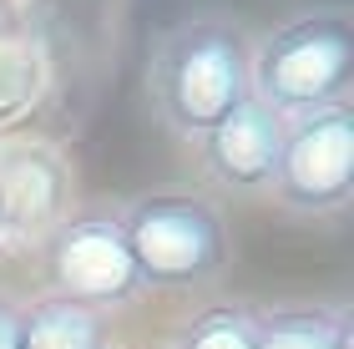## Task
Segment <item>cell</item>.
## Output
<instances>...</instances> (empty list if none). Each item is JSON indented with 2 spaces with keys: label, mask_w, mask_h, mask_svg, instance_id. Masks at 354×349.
<instances>
[{
  "label": "cell",
  "mask_w": 354,
  "mask_h": 349,
  "mask_svg": "<svg viewBox=\"0 0 354 349\" xmlns=\"http://www.w3.org/2000/svg\"><path fill=\"white\" fill-rule=\"evenodd\" d=\"M253 102L279 117H304L349 102L354 86V10L344 0H314L279 15L248 41Z\"/></svg>",
  "instance_id": "obj_2"
},
{
  "label": "cell",
  "mask_w": 354,
  "mask_h": 349,
  "mask_svg": "<svg viewBox=\"0 0 354 349\" xmlns=\"http://www.w3.org/2000/svg\"><path fill=\"white\" fill-rule=\"evenodd\" d=\"M106 349H111V344H106Z\"/></svg>",
  "instance_id": "obj_12"
},
{
  "label": "cell",
  "mask_w": 354,
  "mask_h": 349,
  "mask_svg": "<svg viewBox=\"0 0 354 349\" xmlns=\"http://www.w3.org/2000/svg\"><path fill=\"white\" fill-rule=\"evenodd\" d=\"M111 314L66 304L56 294H41L21 304V349H106Z\"/></svg>",
  "instance_id": "obj_7"
},
{
  "label": "cell",
  "mask_w": 354,
  "mask_h": 349,
  "mask_svg": "<svg viewBox=\"0 0 354 349\" xmlns=\"http://www.w3.org/2000/svg\"><path fill=\"white\" fill-rule=\"evenodd\" d=\"M0 349H21V299L0 289Z\"/></svg>",
  "instance_id": "obj_10"
},
{
  "label": "cell",
  "mask_w": 354,
  "mask_h": 349,
  "mask_svg": "<svg viewBox=\"0 0 354 349\" xmlns=\"http://www.w3.org/2000/svg\"><path fill=\"white\" fill-rule=\"evenodd\" d=\"M117 223L127 238L142 283L152 289H207L228 274L233 238L228 218L207 193H137L117 208Z\"/></svg>",
  "instance_id": "obj_3"
},
{
  "label": "cell",
  "mask_w": 354,
  "mask_h": 349,
  "mask_svg": "<svg viewBox=\"0 0 354 349\" xmlns=\"http://www.w3.org/2000/svg\"><path fill=\"white\" fill-rule=\"evenodd\" d=\"M6 238H10V233H6V213H0V248H6Z\"/></svg>",
  "instance_id": "obj_11"
},
{
  "label": "cell",
  "mask_w": 354,
  "mask_h": 349,
  "mask_svg": "<svg viewBox=\"0 0 354 349\" xmlns=\"http://www.w3.org/2000/svg\"><path fill=\"white\" fill-rule=\"evenodd\" d=\"M268 198L288 218H339L354 198V106L334 102L283 117Z\"/></svg>",
  "instance_id": "obj_4"
},
{
  "label": "cell",
  "mask_w": 354,
  "mask_h": 349,
  "mask_svg": "<svg viewBox=\"0 0 354 349\" xmlns=\"http://www.w3.org/2000/svg\"><path fill=\"white\" fill-rule=\"evenodd\" d=\"M46 279L56 299L96 314L127 309L147 294L132 253H127L117 208H82L61 218L46 233Z\"/></svg>",
  "instance_id": "obj_5"
},
{
  "label": "cell",
  "mask_w": 354,
  "mask_h": 349,
  "mask_svg": "<svg viewBox=\"0 0 354 349\" xmlns=\"http://www.w3.org/2000/svg\"><path fill=\"white\" fill-rule=\"evenodd\" d=\"M259 349H354L344 304H273L259 309Z\"/></svg>",
  "instance_id": "obj_8"
},
{
  "label": "cell",
  "mask_w": 354,
  "mask_h": 349,
  "mask_svg": "<svg viewBox=\"0 0 354 349\" xmlns=\"http://www.w3.org/2000/svg\"><path fill=\"white\" fill-rule=\"evenodd\" d=\"M172 349H259V304H207L183 324Z\"/></svg>",
  "instance_id": "obj_9"
},
{
  "label": "cell",
  "mask_w": 354,
  "mask_h": 349,
  "mask_svg": "<svg viewBox=\"0 0 354 349\" xmlns=\"http://www.w3.org/2000/svg\"><path fill=\"white\" fill-rule=\"evenodd\" d=\"M279 137H283V117L268 112L263 102H243L228 122H218L198 142L203 172L233 198L268 193L273 162H279Z\"/></svg>",
  "instance_id": "obj_6"
},
{
  "label": "cell",
  "mask_w": 354,
  "mask_h": 349,
  "mask_svg": "<svg viewBox=\"0 0 354 349\" xmlns=\"http://www.w3.org/2000/svg\"><path fill=\"white\" fill-rule=\"evenodd\" d=\"M248 26L233 10H192L152 41L147 56V97L162 126L183 142H198L253 102L248 82Z\"/></svg>",
  "instance_id": "obj_1"
}]
</instances>
